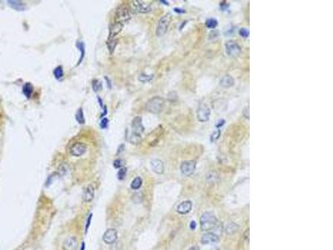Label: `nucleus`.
<instances>
[{
    "instance_id": "1",
    "label": "nucleus",
    "mask_w": 333,
    "mask_h": 250,
    "mask_svg": "<svg viewBox=\"0 0 333 250\" xmlns=\"http://www.w3.org/2000/svg\"><path fill=\"white\" fill-rule=\"evenodd\" d=\"M201 228L203 231H210L218 225V218L212 212H206L200 218Z\"/></svg>"
},
{
    "instance_id": "2",
    "label": "nucleus",
    "mask_w": 333,
    "mask_h": 250,
    "mask_svg": "<svg viewBox=\"0 0 333 250\" xmlns=\"http://www.w3.org/2000/svg\"><path fill=\"white\" fill-rule=\"evenodd\" d=\"M164 105H165L164 99L159 96H156L147 101V104H146V109L149 113H152L153 114H158L163 111Z\"/></svg>"
},
{
    "instance_id": "3",
    "label": "nucleus",
    "mask_w": 333,
    "mask_h": 250,
    "mask_svg": "<svg viewBox=\"0 0 333 250\" xmlns=\"http://www.w3.org/2000/svg\"><path fill=\"white\" fill-rule=\"evenodd\" d=\"M131 19V13L126 4H122L117 8L115 13V23L124 25Z\"/></svg>"
},
{
    "instance_id": "4",
    "label": "nucleus",
    "mask_w": 333,
    "mask_h": 250,
    "mask_svg": "<svg viewBox=\"0 0 333 250\" xmlns=\"http://www.w3.org/2000/svg\"><path fill=\"white\" fill-rule=\"evenodd\" d=\"M171 22V15L166 14L163 16L158 21V24L157 26V29H156V35L158 37H163V35H165V33L168 29L169 27V24Z\"/></svg>"
},
{
    "instance_id": "5",
    "label": "nucleus",
    "mask_w": 333,
    "mask_h": 250,
    "mask_svg": "<svg viewBox=\"0 0 333 250\" xmlns=\"http://www.w3.org/2000/svg\"><path fill=\"white\" fill-rule=\"evenodd\" d=\"M211 110L209 107L206 105V103H201L199 104L198 109L197 112V116L198 119L200 122H206L210 118Z\"/></svg>"
},
{
    "instance_id": "6",
    "label": "nucleus",
    "mask_w": 333,
    "mask_h": 250,
    "mask_svg": "<svg viewBox=\"0 0 333 250\" xmlns=\"http://www.w3.org/2000/svg\"><path fill=\"white\" fill-rule=\"evenodd\" d=\"M132 9L136 13H148L151 11V7L148 4H146L143 1H139V0H135L132 1L130 3Z\"/></svg>"
},
{
    "instance_id": "7",
    "label": "nucleus",
    "mask_w": 333,
    "mask_h": 250,
    "mask_svg": "<svg viewBox=\"0 0 333 250\" xmlns=\"http://www.w3.org/2000/svg\"><path fill=\"white\" fill-rule=\"evenodd\" d=\"M196 169V163L194 161L192 160H187L184 161L181 165V170L183 174L186 176H190L195 172Z\"/></svg>"
},
{
    "instance_id": "8",
    "label": "nucleus",
    "mask_w": 333,
    "mask_h": 250,
    "mask_svg": "<svg viewBox=\"0 0 333 250\" xmlns=\"http://www.w3.org/2000/svg\"><path fill=\"white\" fill-rule=\"evenodd\" d=\"M87 150V146L83 143H74L70 148V154L74 157H80L85 154Z\"/></svg>"
},
{
    "instance_id": "9",
    "label": "nucleus",
    "mask_w": 333,
    "mask_h": 250,
    "mask_svg": "<svg viewBox=\"0 0 333 250\" xmlns=\"http://www.w3.org/2000/svg\"><path fill=\"white\" fill-rule=\"evenodd\" d=\"M118 238V231L115 228H109L107 229L103 236V240L107 244H112L115 242Z\"/></svg>"
},
{
    "instance_id": "10",
    "label": "nucleus",
    "mask_w": 333,
    "mask_h": 250,
    "mask_svg": "<svg viewBox=\"0 0 333 250\" xmlns=\"http://www.w3.org/2000/svg\"><path fill=\"white\" fill-rule=\"evenodd\" d=\"M226 51L230 56H238L241 53V47L236 42L228 41L226 44Z\"/></svg>"
},
{
    "instance_id": "11",
    "label": "nucleus",
    "mask_w": 333,
    "mask_h": 250,
    "mask_svg": "<svg viewBox=\"0 0 333 250\" xmlns=\"http://www.w3.org/2000/svg\"><path fill=\"white\" fill-rule=\"evenodd\" d=\"M132 132L137 133L138 134H142L144 132V126L143 124V119L140 116H137L132 119Z\"/></svg>"
},
{
    "instance_id": "12",
    "label": "nucleus",
    "mask_w": 333,
    "mask_h": 250,
    "mask_svg": "<svg viewBox=\"0 0 333 250\" xmlns=\"http://www.w3.org/2000/svg\"><path fill=\"white\" fill-rule=\"evenodd\" d=\"M123 28V25L118 23H114L110 26L109 28V34H108V39H117V37L118 35L120 32L122 31Z\"/></svg>"
},
{
    "instance_id": "13",
    "label": "nucleus",
    "mask_w": 333,
    "mask_h": 250,
    "mask_svg": "<svg viewBox=\"0 0 333 250\" xmlns=\"http://www.w3.org/2000/svg\"><path fill=\"white\" fill-rule=\"evenodd\" d=\"M150 165L152 171L158 174H162L164 172V163L160 159H155L151 160Z\"/></svg>"
},
{
    "instance_id": "14",
    "label": "nucleus",
    "mask_w": 333,
    "mask_h": 250,
    "mask_svg": "<svg viewBox=\"0 0 333 250\" xmlns=\"http://www.w3.org/2000/svg\"><path fill=\"white\" fill-rule=\"evenodd\" d=\"M202 244H212V243H218L219 241V237H218L217 234H212V233H207L205 234L202 237Z\"/></svg>"
},
{
    "instance_id": "15",
    "label": "nucleus",
    "mask_w": 333,
    "mask_h": 250,
    "mask_svg": "<svg viewBox=\"0 0 333 250\" xmlns=\"http://www.w3.org/2000/svg\"><path fill=\"white\" fill-rule=\"evenodd\" d=\"M93 198H94V187L92 184H89L83 191V199L84 202L89 203L93 199Z\"/></svg>"
},
{
    "instance_id": "16",
    "label": "nucleus",
    "mask_w": 333,
    "mask_h": 250,
    "mask_svg": "<svg viewBox=\"0 0 333 250\" xmlns=\"http://www.w3.org/2000/svg\"><path fill=\"white\" fill-rule=\"evenodd\" d=\"M192 204L191 201H184V202L181 203L178 206L177 211L180 214H186L192 210Z\"/></svg>"
},
{
    "instance_id": "17",
    "label": "nucleus",
    "mask_w": 333,
    "mask_h": 250,
    "mask_svg": "<svg viewBox=\"0 0 333 250\" xmlns=\"http://www.w3.org/2000/svg\"><path fill=\"white\" fill-rule=\"evenodd\" d=\"M7 3L11 8L16 11H24L27 8L26 4L19 0H8Z\"/></svg>"
},
{
    "instance_id": "18",
    "label": "nucleus",
    "mask_w": 333,
    "mask_h": 250,
    "mask_svg": "<svg viewBox=\"0 0 333 250\" xmlns=\"http://www.w3.org/2000/svg\"><path fill=\"white\" fill-rule=\"evenodd\" d=\"M219 83H220V85L222 87L225 88H231L232 86L234 85V79H232V76L226 74V75L223 76L222 79H220Z\"/></svg>"
},
{
    "instance_id": "19",
    "label": "nucleus",
    "mask_w": 333,
    "mask_h": 250,
    "mask_svg": "<svg viewBox=\"0 0 333 250\" xmlns=\"http://www.w3.org/2000/svg\"><path fill=\"white\" fill-rule=\"evenodd\" d=\"M77 246V238L75 237H70L67 238L64 242V248L67 250H73Z\"/></svg>"
},
{
    "instance_id": "20",
    "label": "nucleus",
    "mask_w": 333,
    "mask_h": 250,
    "mask_svg": "<svg viewBox=\"0 0 333 250\" xmlns=\"http://www.w3.org/2000/svg\"><path fill=\"white\" fill-rule=\"evenodd\" d=\"M128 141L132 144H138L142 141V136H141V134H138L137 133L132 132V134L128 138Z\"/></svg>"
},
{
    "instance_id": "21",
    "label": "nucleus",
    "mask_w": 333,
    "mask_h": 250,
    "mask_svg": "<svg viewBox=\"0 0 333 250\" xmlns=\"http://www.w3.org/2000/svg\"><path fill=\"white\" fill-rule=\"evenodd\" d=\"M76 121L79 124H85V118H84V114H83V111L82 108H79L77 112H76L75 115Z\"/></svg>"
},
{
    "instance_id": "22",
    "label": "nucleus",
    "mask_w": 333,
    "mask_h": 250,
    "mask_svg": "<svg viewBox=\"0 0 333 250\" xmlns=\"http://www.w3.org/2000/svg\"><path fill=\"white\" fill-rule=\"evenodd\" d=\"M33 93V86L30 83H26L23 88V93L27 99H29Z\"/></svg>"
},
{
    "instance_id": "23",
    "label": "nucleus",
    "mask_w": 333,
    "mask_h": 250,
    "mask_svg": "<svg viewBox=\"0 0 333 250\" xmlns=\"http://www.w3.org/2000/svg\"><path fill=\"white\" fill-rule=\"evenodd\" d=\"M76 46H77V48L79 49L80 52H81V57H80V59L78 61V65H79L82 63L83 58H84V55H85V44H84L83 42H77Z\"/></svg>"
},
{
    "instance_id": "24",
    "label": "nucleus",
    "mask_w": 333,
    "mask_h": 250,
    "mask_svg": "<svg viewBox=\"0 0 333 250\" xmlns=\"http://www.w3.org/2000/svg\"><path fill=\"white\" fill-rule=\"evenodd\" d=\"M142 184H143V180H142V179L140 177H137L132 182L131 188L133 189V190H138V189H139L141 188Z\"/></svg>"
},
{
    "instance_id": "25",
    "label": "nucleus",
    "mask_w": 333,
    "mask_h": 250,
    "mask_svg": "<svg viewBox=\"0 0 333 250\" xmlns=\"http://www.w3.org/2000/svg\"><path fill=\"white\" fill-rule=\"evenodd\" d=\"M118 44V40L117 39H107V49L109 50L110 53H113V52L115 50L116 46Z\"/></svg>"
},
{
    "instance_id": "26",
    "label": "nucleus",
    "mask_w": 333,
    "mask_h": 250,
    "mask_svg": "<svg viewBox=\"0 0 333 250\" xmlns=\"http://www.w3.org/2000/svg\"><path fill=\"white\" fill-rule=\"evenodd\" d=\"M53 75L57 79H61L64 77V69L61 66L57 67L53 71Z\"/></svg>"
},
{
    "instance_id": "27",
    "label": "nucleus",
    "mask_w": 333,
    "mask_h": 250,
    "mask_svg": "<svg viewBox=\"0 0 333 250\" xmlns=\"http://www.w3.org/2000/svg\"><path fill=\"white\" fill-rule=\"evenodd\" d=\"M238 229V225H237L236 223H229V224L226 226V233H228V234H232V233H235Z\"/></svg>"
},
{
    "instance_id": "28",
    "label": "nucleus",
    "mask_w": 333,
    "mask_h": 250,
    "mask_svg": "<svg viewBox=\"0 0 333 250\" xmlns=\"http://www.w3.org/2000/svg\"><path fill=\"white\" fill-rule=\"evenodd\" d=\"M218 20L215 19H208L206 21V26L208 28H215L218 26Z\"/></svg>"
},
{
    "instance_id": "29",
    "label": "nucleus",
    "mask_w": 333,
    "mask_h": 250,
    "mask_svg": "<svg viewBox=\"0 0 333 250\" xmlns=\"http://www.w3.org/2000/svg\"><path fill=\"white\" fill-rule=\"evenodd\" d=\"M69 170V167L67 165V163H63L62 165H60L59 168H58V174L61 176H64L67 174V172Z\"/></svg>"
},
{
    "instance_id": "30",
    "label": "nucleus",
    "mask_w": 333,
    "mask_h": 250,
    "mask_svg": "<svg viewBox=\"0 0 333 250\" xmlns=\"http://www.w3.org/2000/svg\"><path fill=\"white\" fill-rule=\"evenodd\" d=\"M152 79H153V75H147V74H145V73H143V74H141L138 77V80L140 82H142V83L149 82Z\"/></svg>"
},
{
    "instance_id": "31",
    "label": "nucleus",
    "mask_w": 333,
    "mask_h": 250,
    "mask_svg": "<svg viewBox=\"0 0 333 250\" xmlns=\"http://www.w3.org/2000/svg\"><path fill=\"white\" fill-rule=\"evenodd\" d=\"M126 175H127V168H122L118 172V178L119 180H123V179H125Z\"/></svg>"
},
{
    "instance_id": "32",
    "label": "nucleus",
    "mask_w": 333,
    "mask_h": 250,
    "mask_svg": "<svg viewBox=\"0 0 333 250\" xmlns=\"http://www.w3.org/2000/svg\"><path fill=\"white\" fill-rule=\"evenodd\" d=\"M220 135H221V131L220 130H216V131L213 132L212 134V135H211V142L212 143V142H216L219 139Z\"/></svg>"
},
{
    "instance_id": "33",
    "label": "nucleus",
    "mask_w": 333,
    "mask_h": 250,
    "mask_svg": "<svg viewBox=\"0 0 333 250\" xmlns=\"http://www.w3.org/2000/svg\"><path fill=\"white\" fill-rule=\"evenodd\" d=\"M113 165H114L116 168H123L125 165V162H124V160H123V159H117V160L114 161Z\"/></svg>"
},
{
    "instance_id": "34",
    "label": "nucleus",
    "mask_w": 333,
    "mask_h": 250,
    "mask_svg": "<svg viewBox=\"0 0 333 250\" xmlns=\"http://www.w3.org/2000/svg\"><path fill=\"white\" fill-rule=\"evenodd\" d=\"M92 85V89L95 92L99 91V89H101V83L98 80H93Z\"/></svg>"
},
{
    "instance_id": "35",
    "label": "nucleus",
    "mask_w": 333,
    "mask_h": 250,
    "mask_svg": "<svg viewBox=\"0 0 333 250\" xmlns=\"http://www.w3.org/2000/svg\"><path fill=\"white\" fill-rule=\"evenodd\" d=\"M239 34L242 36V38H248V36H249V30L247 29V28H241L240 30H239Z\"/></svg>"
},
{
    "instance_id": "36",
    "label": "nucleus",
    "mask_w": 333,
    "mask_h": 250,
    "mask_svg": "<svg viewBox=\"0 0 333 250\" xmlns=\"http://www.w3.org/2000/svg\"><path fill=\"white\" fill-rule=\"evenodd\" d=\"M107 123H108V120H107V119L104 118V119L102 120V122H101V124H100V126H101V128H107Z\"/></svg>"
},
{
    "instance_id": "37",
    "label": "nucleus",
    "mask_w": 333,
    "mask_h": 250,
    "mask_svg": "<svg viewBox=\"0 0 333 250\" xmlns=\"http://www.w3.org/2000/svg\"><path fill=\"white\" fill-rule=\"evenodd\" d=\"M225 123V120L224 119H220V120H218V121H217V123H216V127L217 128H220L222 127V125Z\"/></svg>"
},
{
    "instance_id": "38",
    "label": "nucleus",
    "mask_w": 333,
    "mask_h": 250,
    "mask_svg": "<svg viewBox=\"0 0 333 250\" xmlns=\"http://www.w3.org/2000/svg\"><path fill=\"white\" fill-rule=\"evenodd\" d=\"M92 215L90 214L89 215V217H88V218H87V225H86V232H87V230H88V228H89V226H90V223H91V220H92Z\"/></svg>"
},
{
    "instance_id": "39",
    "label": "nucleus",
    "mask_w": 333,
    "mask_h": 250,
    "mask_svg": "<svg viewBox=\"0 0 333 250\" xmlns=\"http://www.w3.org/2000/svg\"><path fill=\"white\" fill-rule=\"evenodd\" d=\"M196 227H197L196 222H195V221H192V222H191V223H190V228H191V229H192V230H195Z\"/></svg>"
},
{
    "instance_id": "40",
    "label": "nucleus",
    "mask_w": 333,
    "mask_h": 250,
    "mask_svg": "<svg viewBox=\"0 0 333 250\" xmlns=\"http://www.w3.org/2000/svg\"><path fill=\"white\" fill-rule=\"evenodd\" d=\"M124 148H125V146L123 145V144H122V145H120L118 148V153H117V154H119L121 152H123V150H124Z\"/></svg>"
},
{
    "instance_id": "41",
    "label": "nucleus",
    "mask_w": 333,
    "mask_h": 250,
    "mask_svg": "<svg viewBox=\"0 0 333 250\" xmlns=\"http://www.w3.org/2000/svg\"><path fill=\"white\" fill-rule=\"evenodd\" d=\"M220 7H221V8H222V10H226V8L228 7V5H227L226 4H225L224 5H223V4L221 3V4H220Z\"/></svg>"
},
{
    "instance_id": "42",
    "label": "nucleus",
    "mask_w": 333,
    "mask_h": 250,
    "mask_svg": "<svg viewBox=\"0 0 333 250\" xmlns=\"http://www.w3.org/2000/svg\"><path fill=\"white\" fill-rule=\"evenodd\" d=\"M174 11L177 13H185V11H184L183 9H182V8H175Z\"/></svg>"
},
{
    "instance_id": "43",
    "label": "nucleus",
    "mask_w": 333,
    "mask_h": 250,
    "mask_svg": "<svg viewBox=\"0 0 333 250\" xmlns=\"http://www.w3.org/2000/svg\"><path fill=\"white\" fill-rule=\"evenodd\" d=\"M105 79L107 80V86H108V88H111V82L109 81V79H108V78H107V76L105 77Z\"/></svg>"
},
{
    "instance_id": "44",
    "label": "nucleus",
    "mask_w": 333,
    "mask_h": 250,
    "mask_svg": "<svg viewBox=\"0 0 333 250\" xmlns=\"http://www.w3.org/2000/svg\"><path fill=\"white\" fill-rule=\"evenodd\" d=\"M98 101H99V104L101 107H103V101H102V99H100L99 97H98Z\"/></svg>"
},
{
    "instance_id": "45",
    "label": "nucleus",
    "mask_w": 333,
    "mask_h": 250,
    "mask_svg": "<svg viewBox=\"0 0 333 250\" xmlns=\"http://www.w3.org/2000/svg\"><path fill=\"white\" fill-rule=\"evenodd\" d=\"M188 250H199V249L198 247H192V248H190Z\"/></svg>"
},
{
    "instance_id": "46",
    "label": "nucleus",
    "mask_w": 333,
    "mask_h": 250,
    "mask_svg": "<svg viewBox=\"0 0 333 250\" xmlns=\"http://www.w3.org/2000/svg\"><path fill=\"white\" fill-rule=\"evenodd\" d=\"M84 249H85V244H84V243H82V247H81V250H84Z\"/></svg>"
},
{
    "instance_id": "47",
    "label": "nucleus",
    "mask_w": 333,
    "mask_h": 250,
    "mask_svg": "<svg viewBox=\"0 0 333 250\" xmlns=\"http://www.w3.org/2000/svg\"><path fill=\"white\" fill-rule=\"evenodd\" d=\"M161 3H164V4H166V5H168V3H167V2H166V1H163V0H162V1H161Z\"/></svg>"
}]
</instances>
